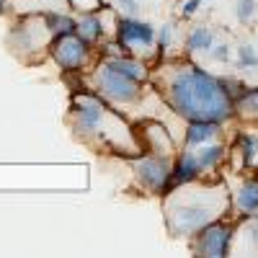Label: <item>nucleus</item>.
Returning a JSON list of instances; mask_svg holds the SVG:
<instances>
[{
	"label": "nucleus",
	"mask_w": 258,
	"mask_h": 258,
	"mask_svg": "<svg viewBox=\"0 0 258 258\" xmlns=\"http://www.w3.org/2000/svg\"><path fill=\"white\" fill-rule=\"evenodd\" d=\"M68 6L75 11V13H103L109 11V6L103 3V0H68Z\"/></svg>",
	"instance_id": "nucleus-21"
},
{
	"label": "nucleus",
	"mask_w": 258,
	"mask_h": 258,
	"mask_svg": "<svg viewBox=\"0 0 258 258\" xmlns=\"http://www.w3.org/2000/svg\"><path fill=\"white\" fill-rule=\"evenodd\" d=\"M88 85L114 106H135L137 101H142V88H145V83L132 80L101 57L88 73Z\"/></svg>",
	"instance_id": "nucleus-4"
},
{
	"label": "nucleus",
	"mask_w": 258,
	"mask_h": 258,
	"mask_svg": "<svg viewBox=\"0 0 258 258\" xmlns=\"http://www.w3.org/2000/svg\"><path fill=\"white\" fill-rule=\"evenodd\" d=\"M114 39L119 41L126 52L140 54L145 49L158 47V29L150 24V21H142L137 16L121 13L114 21Z\"/></svg>",
	"instance_id": "nucleus-7"
},
{
	"label": "nucleus",
	"mask_w": 258,
	"mask_h": 258,
	"mask_svg": "<svg viewBox=\"0 0 258 258\" xmlns=\"http://www.w3.org/2000/svg\"><path fill=\"white\" fill-rule=\"evenodd\" d=\"M238 64L245 70V68H258V52L250 47V44H243L240 49H238Z\"/></svg>",
	"instance_id": "nucleus-23"
},
{
	"label": "nucleus",
	"mask_w": 258,
	"mask_h": 258,
	"mask_svg": "<svg viewBox=\"0 0 258 258\" xmlns=\"http://www.w3.org/2000/svg\"><path fill=\"white\" fill-rule=\"evenodd\" d=\"M220 80H222V85H225V91H227V96L235 101L243 91H245V83L240 80V78H232V75H220Z\"/></svg>",
	"instance_id": "nucleus-24"
},
{
	"label": "nucleus",
	"mask_w": 258,
	"mask_h": 258,
	"mask_svg": "<svg viewBox=\"0 0 258 258\" xmlns=\"http://www.w3.org/2000/svg\"><path fill=\"white\" fill-rule=\"evenodd\" d=\"M199 8H202V0H186V3L181 6V18L186 21V18H191V16H197Z\"/></svg>",
	"instance_id": "nucleus-27"
},
{
	"label": "nucleus",
	"mask_w": 258,
	"mask_h": 258,
	"mask_svg": "<svg viewBox=\"0 0 258 258\" xmlns=\"http://www.w3.org/2000/svg\"><path fill=\"white\" fill-rule=\"evenodd\" d=\"M49 57L64 75H85L98 62V49L88 39H83L78 31H73V34L52 39Z\"/></svg>",
	"instance_id": "nucleus-5"
},
{
	"label": "nucleus",
	"mask_w": 258,
	"mask_h": 258,
	"mask_svg": "<svg viewBox=\"0 0 258 258\" xmlns=\"http://www.w3.org/2000/svg\"><path fill=\"white\" fill-rule=\"evenodd\" d=\"M132 170L137 183L155 194V197H165L168 194V181H170V170H173V158H163V155H150L140 153L132 158Z\"/></svg>",
	"instance_id": "nucleus-8"
},
{
	"label": "nucleus",
	"mask_w": 258,
	"mask_h": 258,
	"mask_svg": "<svg viewBox=\"0 0 258 258\" xmlns=\"http://www.w3.org/2000/svg\"><path fill=\"white\" fill-rule=\"evenodd\" d=\"M235 121L258 126V85H253V88L245 85V91L235 98Z\"/></svg>",
	"instance_id": "nucleus-16"
},
{
	"label": "nucleus",
	"mask_w": 258,
	"mask_h": 258,
	"mask_svg": "<svg viewBox=\"0 0 258 258\" xmlns=\"http://www.w3.org/2000/svg\"><path fill=\"white\" fill-rule=\"evenodd\" d=\"M47 18V26L54 36H64V34H73L78 31V18L68 16V13H57V11H47L44 13Z\"/></svg>",
	"instance_id": "nucleus-19"
},
{
	"label": "nucleus",
	"mask_w": 258,
	"mask_h": 258,
	"mask_svg": "<svg viewBox=\"0 0 258 258\" xmlns=\"http://www.w3.org/2000/svg\"><path fill=\"white\" fill-rule=\"evenodd\" d=\"M106 62H111L116 70H121L124 75H129L132 80L137 83H147L153 78V70H150V64L145 59H140V54H132V52H119L114 57H101Z\"/></svg>",
	"instance_id": "nucleus-13"
},
{
	"label": "nucleus",
	"mask_w": 258,
	"mask_h": 258,
	"mask_svg": "<svg viewBox=\"0 0 258 258\" xmlns=\"http://www.w3.org/2000/svg\"><path fill=\"white\" fill-rule=\"evenodd\" d=\"M135 135L140 142L142 153L150 155H163V158H176V140L170 137V132L165 129V124L155 121V119H142L135 124Z\"/></svg>",
	"instance_id": "nucleus-9"
},
{
	"label": "nucleus",
	"mask_w": 258,
	"mask_h": 258,
	"mask_svg": "<svg viewBox=\"0 0 258 258\" xmlns=\"http://www.w3.org/2000/svg\"><path fill=\"white\" fill-rule=\"evenodd\" d=\"M173 36H176V26L173 24H163L160 26V31H158V59H163V54L168 52Z\"/></svg>",
	"instance_id": "nucleus-22"
},
{
	"label": "nucleus",
	"mask_w": 258,
	"mask_h": 258,
	"mask_svg": "<svg viewBox=\"0 0 258 258\" xmlns=\"http://www.w3.org/2000/svg\"><path fill=\"white\" fill-rule=\"evenodd\" d=\"M106 13V11H103ZM78 34L83 39H88L91 44H98V41H103L106 31H103V18L101 13H83L78 18Z\"/></svg>",
	"instance_id": "nucleus-18"
},
{
	"label": "nucleus",
	"mask_w": 258,
	"mask_h": 258,
	"mask_svg": "<svg viewBox=\"0 0 258 258\" xmlns=\"http://www.w3.org/2000/svg\"><path fill=\"white\" fill-rule=\"evenodd\" d=\"M227 160L238 173H253L258 176V135L238 132L227 147Z\"/></svg>",
	"instance_id": "nucleus-10"
},
{
	"label": "nucleus",
	"mask_w": 258,
	"mask_h": 258,
	"mask_svg": "<svg viewBox=\"0 0 258 258\" xmlns=\"http://www.w3.org/2000/svg\"><path fill=\"white\" fill-rule=\"evenodd\" d=\"M232 238H235V222L222 217V220L209 222L207 227H202L197 235H194L191 238V250H194V255L222 258V255H230Z\"/></svg>",
	"instance_id": "nucleus-6"
},
{
	"label": "nucleus",
	"mask_w": 258,
	"mask_h": 258,
	"mask_svg": "<svg viewBox=\"0 0 258 258\" xmlns=\"http://www.w3.org/2000/svg\"><path fill=\"white\" fill-rule=\"evenodd\" d=\"M52 39H54V34L47 26L44 13H31V16H21L11 26L8 44L18 59L39 62L44 54H49Z\"/></svg>",
	"instance_id": "nucleus-3"
},
{
	"label": "nucleus",
	"mask_w": 258,
	"mask_h": 258,
	"mask_svg": "<svg viewBox=\"0 0 258 258\" xmlns=\"http://www.w3.org/2000/svg\"><path fill=\"white\" fill-rule=\"evenodd\" d=\"M225 124L220 121H186V132H183V147H199L207 142H214L222 135Z\"/></svg>",
	"instance_id": "nucleus-14"
},
{
	"label": "nucleus",
	"mask_w": 258,
	"mask_h": 258,
	"mask_svg": "<svg viewBox=\"0 0 258 258\" xmlns=\"http://www.w3.org/2000/svg\"><path fill=\"white\" fill-rule=\"evenodd\" d=\"M209 57H212L214 62H227V59H230V47H227V44H214V47L209 49Z\"/></svg>",
	"instance_id": "nucleus-26"
},
{
	"label": "nucleus",
	"mask_w": 258,
	"mask_h": 258,
	"mask_svg": "<svg viewBox=\"0 0 258 258\" xmlns=\"http://www.w3.org/2000/svg\"><path fill=\"white\" fill-rule=\"evenodd\" d=\"M235 217H255L258 214V176H248L240 181V186L230 194Z\"/></svg>",
	"instance_id": "nucleus-12"
},
{
	"label": "nucleus",
	"mask_w": 258,
	"mask_h": 258,
	"mask_svg": "<svg viewBox=\"0 0 258 258\" xmlns=\"http://www.w3.org/2000/svg\"><path fill=\"white\" fill-rule=\"evenodd\" d=\"M194 181H204L202 165H199V158H197V153H194V147H183L181 153H176V158H173V170H170L168 194L176 191L178 186L194 183Z\"/></svg>",
	"instance_id": "nucleus-11"
},
{
	"label": "nucleus",
	"mask_w": 258,
	"mask_h": 258,
	"mask_svg": "<svg viewBox=\"0 0 258 258\" xmlns=\"http://www.w3.org/2000/svg\"><path fill=\"white\" fill-rule=\"evenodd\" d=\"M235 16L243 26L253 24V18L258 16V0H235Z\"/></svg>",
	"instance_id": "nucleus-20"
},
{
	"label": "nucleus",
	"mask_w": 258,
	"mask_h": 258,
	"mask_svg": "<svg viewBox=\"0 0 258 258\" xmlns=\"http://www.w3.org/2000/svg\"><path fill=\"white\" fill-rule=\"evenodd\" d=\"M199 181L178 186L176 191L165 194V227L173 238H194L202 227H207L214 220H222L225 212H232L230 194L220 178L214 181Z\"/></svg>",
	"instance_id": "nucleus-2"
},
{
	"label": "nucleus",
	"mask_w": 258,
	"mask_h": 258,
	"mask_svg": "<svg viewBox=\"0 0 258 258\" xmlns=\"http://www.w3.org/2000/svg\"><path fill=\"white\" fill-rule=\"evenodd\" d=\"M6 8H8V0H0V16L6 13Z\"/></svg>",
	"instance_id": "nucleus-28"
},
{
	"label": "nucleus",
	"mask_w": 258,
	"mask_h": 258,
	"mask_svg": "<svg viewBox=\"0 0 258 258\" xmlns=\"http://www.w3.org/2000/svg\"><path fill=\"white\" fill-rule=\"evenodd\" d=\"M114 8L121 11V13L135 16V13L140 11V0H114Z\"/></svg>",
	"instance_id": "nucleus-25"
},
{
	"label": "nucleus",
	"mask_w": 258,
	"mask_h": 258,
	"mask_svg": "<svg viewBox=\"0 0 258 258\" xmlns=\"http://www.w3.org/2000/svg\"><path fill=\"white\" fill-rule=\"evenodd\" d=\"M194 153H197L199 158V165H202V176L207 173H217V170L222 168V163L227 160V147L222 142H207V145H199L194 147Z\"/></svg>",
	"instance_id": "nucleus-15"
},
{
	"label": "nucleus",
	"mask_w": 258,
	"mask_h": 258,
	"mask_svg": "<svg viewBox=\"0 0 258 258\" xmlns=\"http://www.w3.org/2000/svg\"><path fill=\"white\" fill-rule=\"evenodd\" d=\"M214 47V31L209 26H194L188 29L186 34V54H199V52H207Z\"/></svg>",
	"instance_id": "nucleus-17"
},
{
	"label": "nucleus",
	"mask_w": 258,
	"mask_h": 258,
	"mask_svg": "<svg viewBox=\"0 0 258 258\" xmlns=\"http://www.w3.org/2000/svg\"><path fill=\"white\" fill-rule=\"evenodd\" d=\"M158 73V91L176 116L186 121H235V101L217 75L186 59L168 62Z\"/></svg>",
	"instance_id": "nucleus-1"
}]
</instances>
